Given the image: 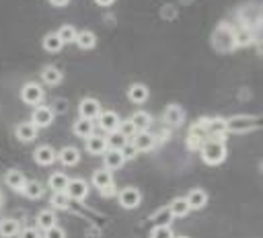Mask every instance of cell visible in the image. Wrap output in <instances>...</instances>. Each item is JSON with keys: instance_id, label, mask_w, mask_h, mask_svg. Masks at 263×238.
<instances>
[{"instance_id": "6da1fadb", "label": "cell", "mask_w": 263, "mask_h": 238, "mask_svg": "<svg viewBox=\"0 0 263 238\" xmlns=\"http://www.w3.org/2000/svg\"><path fill=\"white\" fill-rule=\"evenodd\" d=\"M199 150H201V160H203L205 164H210V166H216V164H220V162L226 158V146H224L222 140L210 137V140H205V142L201 144Z\"/></svg>"}, {"instance_id": "7a4b0ae2", "label": "cell", "mask_w": 263, "mask_h": 238, "mask_svg": "<svg viewBox=\"0 0 263 238\" xmlns=\"http://www.w3.org/2000/svg\"><path fill=\"white\" fill-rule=\"evenodd\" d=\"M255 127H259V117L234 115V117L226 119V131H232V133H247Z\"/></svg>"}, {"instance_id": "3957f363", "label": "cell", "mask_w": 263, "mask_h": 238, "mask_svg": "<svg viewBox=\"0 0 263 238\" xmlns=\"http://www.w3.org/2000/svg\"><path fill=\"white\" fill-rule=\"evenodd\" d=\"M129 144H132L138 152H146V150H152V148H154L156 137H154L150 131H146V129H138V131L129 137Z\"/></svg>"}, {"instance_id": "277c9868", "label": "cell", "mask_w": 263, "mask_h": 238, "mask_svg": "<svg viewBox=\"0 0 263 238\" xmlns=\"http://www.w3.org/2000/svg\"><path fill=\"white\" fill-rule=\"evenodd\" d=\"M21 98H23L27 105L35 107V105H39V103L43 101V88H41L39 84H35V82H27V84L23 86V90H21Z\"/></svg>"}, {"instance_id": "5b68a950", "label": "cell", "mask_w": 263, "mask_h": 238, "mask_svg": "<svg viewBox=\"0 0 263 238\" xmlns=\"http://www.w3.org/2000/svg\"><path fill=\"white\" fill-rule=\"evenodd\" d=\"M66 193H68L70 199L82 201L88 195V183L82 181V179H70L68 181V187H66Z\"/></svg>"}, {"instance_id": "8992f818", "label": "cell", "mask_w": 263, "mask_h": 238, "mask_svg": "<svg viewBox=\"0 0 263 238\" xmlns=\"http://www.w3.org/2000/svg\"><path fill=\"white\" fill-rule=\"evenodd\" d=\"M214 45H216V49H220V51L232 49V47H234V35H232V31H228L226 27H220V29L214 33Z\"/></svg>"}, {"instance_id": "52a82bcc", "label": "cell", "mask_w": 263, "mask_h": 238, "mask_svg": "<svg viewBox=\"0 0 263 238\" xmlns=\"http://www.w3.org/2000/svg\"><path fill=\"white\" fill-rule=\"evenodd\" d=\"M140 201H142V195H140V191L134 189V187H125V189L119 193V205H121L123 209H134V207L140 205Z\"/></svg>"}, {"instance_id": "ba28073f", "label": "cell", "mask_w": 263, "mask_h": 238, "mask_svg": "<svg viewBox=\"0 0 263 238\" xmlns=\"http://www.w3.org/2000/svg\"><path fill=\"white\" fill-rule=\"evenodd\" d=\"M53 115H55V113H53L49 107H39V105H35V111H33V115H31V121H33L37 127H47V125H51Z\"/></svg>"}, {"instance_id": "9c48e42d", "label": "cell", "mask_w": 263, "mask_h": 238, "mask_svg": "<svg viewBox=\"0 0 263 238\" xmlns=\"http://www.w3.org/2000/svg\"><path fill=\"white\" fill-rule=\"evenodd\" d=\"M78 113L84 119H97V115L101 113V105L97 98H82L78 105Z\"/></svg>"}, {"instance_id": "30bf717a", "label": "cell", "mask_w": 263, "mask_h": 238, "mask_svg": "<svg viewBox=\"0 0 263 238\" xmlns=\"http://www.w3.org/2000/svg\"><path fill=\"white\" fill-rule=\"evenodd\" d=\"M205 129H208V137L222 140L224 133H226V119H222V117H212V119H208Z\"/></svg>"}, {"instance_id": "8fae6325", "label": "cell", "mask_w": 263, "mask_h": 238, "mask_svg": "<svg viewBox=\"0 0 263 238\" xmlns=\"http://www.w3.org/2000/svg\"><path fill=\"white\" fill-rule=\"evenodd\" d=\"M103 160H105V168H109V170H117V168H121V164L125 162L121 150H115V148L105 150V152H103Z\"/></svg>"}, {"instance_id": "7c38bea8", "label": "cell", "mask_w": 263, "mask_h": 238, "mask_svg": "<svg viewBox=\"0 0 263 238\" xmlns=\"http://www.w3.org/2000/svg\"><path fill=\"white\" fill-rule=\"evenodd\" d=\"M97 119H99V125H101V129H105V131H113V129H117V125H119V115L115 113V111H101L99 115H97Z\"/></svg>"}, {"instance_id": "4fadbf2b", "label": "cell", "mask_w": 263, "mask_h": 238, "mask_svg": "<svg viewBox=\"0 0 263 238\" xmlns=\"http://www.w3.org/2000/svg\"><path fill=\"white\" fill-rule=\"evenodd\" d=\"M55 160H60L64 166H74V164L80 160V152H78V148H74V146H66V148H62V150L55 154Z\"/></svg>"}, {"instance_id": "5bb4252c", "label": "cell", "mask_w": 263, "mask_h": 238, "mask_svg": "<svg viewBox=\"0 0 263 238\" xmlns=\"http://www.w3.org/2000/svg\"><path fill=\"white\" fill-rule=\"evenodd\" d=\"M162 119H164L166 125H173V127H175V125H181V123H183L185 113H183V109H181L179 105H171V107H166Z\"/></svg>"}, {"instance_id": "9a60e30c", "label": "cell", "mask_w": 263, "mask_h": 238, "mask_svg": "<svg viewBox=\"0 0 263 238\" xmlns=\"http://www.w3.org/2000/svg\"><path fill=\"white\" fill-rule=\"evenodd\" d=\"M55 154H58V152H55L51 146H39L33 156H35V162H37V164L47 166V164L55 162Z\"/></svg>"}, {"instance_id": "2e32d148", "label": "cell", "mask_w": 263, "mask_h": 238, "mask_svg": "<svg viewBox=\"0 0 263 238\" xmlns=\"http://www.w3.org/2000/svg\"><path fill=\"white\" fill-rule=\"evenodd\" d=\"M84 140H86V152L88 154H103L107 150V140L101 137V135H97V133H90Z\"/></svg>"}, {"instance_id": "e0dca14e", "label": "cell", "mask_w": 263, "mask_h": 238, "mask_svg": "<svg viewBox=\"0 0 263 238\" xmlns=\"http://www.w3.org/2000/svg\"><path fill=\"white\" fill-rule=\"evenodd\" d=\"M37 129H39V127H37L33 121L18 123V127H16V137H18L21 142H31V140L37 137Z\"/></svg>"}, {"instance_id": "ac0fdd59", "label": "cell", "mask_w": 263, "mask_h": 238, "mask_svg": "<svg viewBox=\"0 0 263 238\" xmlns=\"http://www.w3.org/2000/svg\"><path fill=\"white\" fill-rule=\"evenodd\" d=\"M185 199H187L189 209H201V207H205V203H208V195H205V191H201V189L189 191V195H187Z\"/></svg>"}, {"instance_id": "d6986e66", "label": "cell", "mask_w": 263, "mask_h": 238, "mask_svg": "<svg viewBox=\"0 0 263 238\" xmlns=\"http://www.w3.org/2000/svg\"><path fill=\"white\" fill-rule=\"evenodd\" d=\"M74 43H76L80 49H92L95 43H97V35H95L92 31H80V33H76Z\"/></svg>"}, {"instance_id": "ffe728a7", "label": "cell", "mask_w": 263, "mask_h": 238, "mask_svg": "<svg viewBox=\"0 0 263 238\" xmlns=\"http://www.w3.org/2000/svg\"><path fill=\"white\" fill-rule=\"evenodd\" d=\"M74 133H76L78 137H88L90 133H95V123H92V119L80 117V119L74 123Z\"/></svg>"}, {"instance_id": "44dd1931", "label": "cell", "mask_w": 263, "mask_h": 238, "mask_svg": "<svg viewBox=\"0 0 263 238\" xmlns=\"http://www.w3.org/2000/svg\"><path fill=\"white\" fill-rule=\"evenodd\" d=\"M25 174L21 172V170H8L6 172V176H4V183L10 187V189H14V191H21L23 189V185H25Z\"/></svg>"}, {"instance_id": "7402d4cb", "label": "cell", "mask_w": 263, "mask_h": 238, "mask_svg": "<svg viewBox=\"0 0 263 238\" xmlns=\"http://www.w3.org/2000/svg\"><path fill=\"white\" fill-rule=\"evenodd\" d=\"M168 209H171L173 217H183V215H187V213L191 211L189 205H187V199H185V197H175V199L171 201Z\"/></svg>"}, {"instance_id": "603a6c76", "label": "cell", "mask_w": 263, "mask_h": 238, "mask_svg": "<svg viewBox=\"0 0 263 238\" xmlns=\"http://www.w3.org/2000/svg\"><path fill=\"white\" fill-rule=\"evenodd\" d=\"M21 193H23L25 197H29V199H39V197L43 195V187H41V183H37V181H25Z\"/></svg>"}, {"instance_id": "cb8c5ba5", "label": "cell", "mask_w": 263, "mask_h": 238, "mask_svg": "<svg viewBox=\"0 0 263 238\" xmlns=\"http://www.w3.org/2000/svg\"><path fill=\"white\" fill-rule=\"evenodd\" d=\"M127 98L132 103H144L148 98V88L144 84H132L127 90Z\"/></svg>"}, {"instance_id": "d4e9b609", "label": "cell", "mask_w": 263, "mask_h": 238, "mask_svg": "<svg viewBox=\"0 0 263 238\" xmlns=\"http://www.w3.org/2000/svg\"><path fill=\"white\" fill-rule=\"evenodd\" d=\"M107 140V148H115V150H121L129 140L119 131V129H113V131H109V135L105 137Z\"/></svg>"}, {"instance_id": "484cf974", "label": "cell", "mask_w": 263, "mask_h": 238, "mask_svg": "<svg viewBox=\"0 0 263 238\" xmlns=\"http://www.w3.org/2000/svg\"><path fill=\"white\" fill-rule=\"evenodd\" d=\"M41 78H43V82H45V84L55 86V84H60V82H62V72H60L58 68H53V66H47V68H43Z\"/></svg>"}, {"instance_id": "4316f807", "label": "cell", "mask_w": 263, "mask_h": 238, "mask_svg": "<svg viewBox=\"0 0 263 238\" xmlns=\"http://www.w3.org/2000/svg\"><path fill=\"white\" fill-rule=\"evenodd\" d=\"M109 183H113V176H111V170L109 168H99V170L92 172V185L97 189H101V187H105Z\"/></svg>"}, {"instance_id": "83f0119b", "label": "cell", "mask_w": 263, "mask_h": 238, "mask_svg": "<svg viewBox=\"0 0 263 238\" xmlns=\"http://www.w3.org/2000/svg\"><path fill=\"white\" fill-rule=\"evenodd\" d=\"M43 47H45V51L55 53V51H60L64 47V41L58 37V33H49V35L43 37Z\"/></svg>"}, {"instance_id": "f1b7e54d", "label": "cell", "mask_w": 263, "mask_h": 238, "mask_svg": "<svg viewBox=\"0 0 263 238\" xmlns=\"http://www.w3.org/2000/svg\"><path fill=\"white\" fill-rule=\"evenodd\" d=\"M129 121L136 125V129H146V127L152 123V117H150V113H146V111H136V113L129 117Z\"/></svg>"}, {"instance_id": "f546056e", "label": "cell", "mask_w": 263, "mask_h": 238, "mask_svg": "<svg viewBox=\"0 0 263 238\" xmlns=\"http://www.w3.org/2000/svg\"><path fill=\"white\" fill-rule=\"evenodd\" d=\"M68 181H70V179H68L64 172H55V174H51V176H49L47 185H49V189H53V191H66Z\"/></svg>"}, {"instance_id": "4dcf8cb0", "label": "cell", "mask_w": 263, "mask_h": 238, "mask_svg": "<svg viewBox=\"0 0 263 238\" xmlns=\"http://www.w3.org/2000/svg\"><path fill=\"white\" fill-rule=\"evenodd\" d=\"M21 232V226L16 220H2L0 222V236H16Z\"/></svg>"}, {"instance_id": "1f68e13d", "label": "cell", "mask_w": 263, "mask_h": 238, "mask_svg": "<svg viewBox=\"0 0 263 238\" xmlns=\"http://www.w3.org/2000/svg\"><path fill=\"white\" fill-rule=\"evenodd\" d=\"M205 123H208V119H197L193 125H191V129H189V135H195V137H199V140H208V129H205Z\"/></svg>"}, {"instance_id": "d6a6232c", "label": "cell", "mask_w": 263, "mask_h": 238, "mask_svg": "<svg viewBox=\"0 0 263 238\" xmlns=\"http://www.w3.org/2000/svg\"><path fill=\"white\" fill-rule=\"evenodd\" d=\"M37 224H39L43 230L51 228V226L55 224V213H53L51 209H43V211H39V215H37Z\"/></svg>"}, {"instance_id": "836d02e7", "label": "cell", "mask_w": 263, "mask_h": 238, "mask_svg": "<svg viewBox=\"0 0 263 238\" xmlns=\"http://www.w3.org/2000/svg\"><path fill=\"white\" fill-rule=\"evenodd\" d=\"M68 201H70V197H68L66 191H53L49 203H51L53 207H58V209H66V207H68Z\"/></svg>"}, {"instance_id": "e575fe53", "label": "cell", "mask_w": 263, "mask_h": 238, "mask_svg": "<svg viewBox=\"0 0 263 238\" xmlns=\"http://www.w3.org/2000/svg\"><path fill=\"white\" fill-rule=\"evenodd\" d=\"M76 33H78V31H76L72 25H64V27L58 31V37H60L64 43H72V41L76 39Z\"/></svg>"}, {"instance_id": "d590c367", "label": "cell", "mask_w": 263, "mask_h": 238, "mask_svg": "<svg viewBox=\"0 0 263 238\" xmlns=\"http://www.w3.org/2000/svg\"><path fill=\"white\" fill-rule=\"evenodd\" d=\"M152 238H171L173 236V230L168 224H156V228L150 232Z\"/></svg>"}, {"instance_id": "8d00e7d4", "label": "cell", "mask_w": 263, "mask_h": 238, "mask_svg": "<svg viewBox=\"0 0 263 238\" xmlns=\"http://www.w3.org/2000/svg\"><path fill=\"white\" fill-rule=\"evenodd\" d=\"M171 220H173V213H171L168 207H162V209H158V211L152 215V222H156V224H168Z\"/></svg>"}, {"instance_id": "74e56055", "label": "cell", "mask_w": 263, "mask_h": 238, "mask_svg": "<svg viewBox=\"0 0 263 238\" xmlns=\"http://www.w3.org/2000/svg\"><path fill=\"white\" fill-rule=\"evenodd\" d=\"M251 41H253V35H251L249 29H242L234 35V45H249Z\"/></svg>"}, {"instance_id": "f35d334b", "label": "cell", "mask_w": 263, "mask_h": 238, "mask_svg": "<svg viewBox=\"0 0 263 238\" xmlns=\"http://www.w3.org/2000/svg\"><path fill=\"white\" fill-rule=\"evenodd\" d=\"M117 129H119V131H121V133H123V135H125L127 140H129V137H132V135H134V133L138 131V129H136V125H134V123H132L129 119H127V121H119Z\"/></svg>"}, {"instance_id": "ab89813d", "label": "cell", "mask_w": 263, "mask_h": 238, "mask_svg": "<svg viewBox=\"0 0 263 238\" xmlns=\"http://www.w3.org/2000/svg\"><path fill=\"white\" fill-rule=\"evenodd\" d=\"M64 234H66V232H64L62 228H58L55 224L45 230V236H47V238H64Z\"/></svg>"}, {"instance_id": "60d3db41", "label": "cell", "mask_w": 263, "mask_h": 238, "mask_svg": "<svg viewBox=\"0 0 263 238\" xmlns=\"http://www.w3.org/2000/svg\"><path fill=\"white\" fill-rule=\"evenodd\" d=\"M53 113H66L68 111V101H64V98H58L55 103H53V109H51Z\"/></svg>"}, {"instance_id": "b9f144b4", "label": "cell", "mask_w": 263, "mask_h": 238, "mask_svg": "<svg viewBox=\"0 0 263 238\" xmlns=\"http://www.w3.org/2000/svg\"><path fill=\"white\" fill-rule=\"evenodd\" d=\"M121 154H123V158L127 160V158H134V156L138 154V150H136V148H134V146H132V144L127 142V144H125V146L121 148Z\"/></svg>"}, {"instance_id": "7bdbcfd3", "label": "cell", "mask_w": 263, "mask_h": 238, "mask_svg": "<svg viewBox=\"0 0 263 238\" xmlns=\"http://www.w3.org/2000/svg\"><path fill=\"white\" fill-rule=\"evenodd\" d=\"M201 144H203V140H199V137H195V135H189V137H187V146H189L191 150H199Z\"/></svg>"}, {"instance_id": "ee69618b", "label": "cell", "mask_w": 263, "mask_h": 238, "mask_svg": "<svg viewBox=\"0 0 263 238\" xmlns=\"http://www.w3.org/2000/svg\"><path fill=\"white\" fill-rule=\"evenodd\" d=\"M99 191H101V195H105V197H111V195H115V187H113V183H109V185L101 187Z\"/></svg>"}, {"instance_id": "f6af8a7d", "label": "cell", "mask_w": 263, "mask_h": 238, "mask_svg": "<svg viewBox=\"0 0 263 238\" xmlns=\"http://www.w3.org/2000/svg\"><path fill=\"white\" fill-rule=\"evenodd\" d=\"M21 236H25V238H31V236H37V230L35 228H27V230H23V232H18Z\"/></svg>"}, {"instance_id": "bcb514c9", "label": "cell", "mask_w": 263, "mask_h": 238, "mask_svg": "<svg viewBox=\"0 0 263 238\" xmlns=\"http://www.w3.org/2000/svg\"><path fill=\"white\" fill-rule=\"evenodd\" d=\"M95 2H97L99 6H111V4L115 2V0H95Z\"/></svg>"}, {"instance_id": "7dc6e473", "label": "cell", "mask_w": 263, "mask_h": 238, "mask_svg": "<svg viewBox=\"0 0 263 238\" xmlns=\"http://www.w3.org/2000/svg\"><path fill=\"white\" fill-rule=\"evenodd\" d=\"M49 2H51L53 6H66V4L70 2V0H49Z\"/></svg>"}]
</instances>
